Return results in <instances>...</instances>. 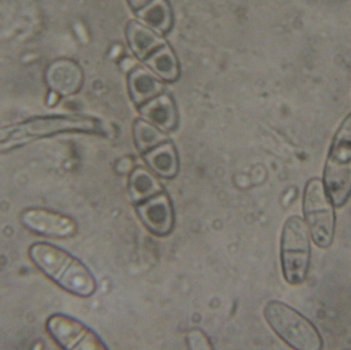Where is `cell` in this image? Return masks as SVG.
I'll use <instances>...</instances> for the list:
<instances>
[{
  "label": "cell",
  "instance_id": "obj_1",
  "mask_svg": "<svg viewBox=\"0 0 351 350\" xmlns=\"http://www.w3.org/2000/svg\"><path fill=\"white\" fill-rule=\"evenodd\" d=\"M28 256L33 264L67 293L88 298L96 292V277L88 266L67 251L47 242L31 245Z\"/></svg>",
  "mask_w": 351,
  "mask_h": 350
},
{
  "label": "cell",
  "instance_id": "obj_2",
  "mask_svg": "<svg viewBox=\"0 0 351 350\" xmlns=\"http://www.w3.org/2000/svg\"><path fill=\"white\" fill-rule=\"evenodd\" d=\"M101 123L96 118L78 115L35 117L0 129V151L12 149L29 142L63 133L96 134Z\"/></svg>",
  "mask_w": 351,
  "mask_h": 350
},
{
  "label": "cell",
  "instance_id": "obj_3",
  "mask_svg": "<svg viewBox=\"0 0 351 350\" xmlns=\"http://www.w3.org/2000/svg\"><path fill=\"white\" fill-rule=\"evenodd\" d=\"M323 182L334 207L346 205L351 195V112L334 136Z\"/></svg>",
  "mask_w": 351,
  "mask_h": 350
},
{
  "label": "cell",
  "instance_id": "obj_4",
  "mask_svg": "<svg viewBox=\"0 0 351 350\" xmlns=\"http://www.w3.org/2000/svg\"><path fill=\"white\" fill-rule=\"evenodd\" d=\"M264 316L274 332L293 349H323V339L317 327L288 304L268 302L264 308Z\"/></svg>",
  "mask_w": 351,
  "mask_h": 350
},
{
  "label": "cell",
  "instance_id": "obj_5",
  "mask_svg": "<svg viewBox=\"0 0 351 350\" xmlns=\"http://www.w3.org/2000/svg\"><path fill=\"white\" fill-rule=\"evenodd\" d=\"M311 234L306 222L299 216L287 220L280 240V263L287 283H304L311 266Z\"/></svg>",
  "mask_w": 351,
  "mask_h": 350
},
{
  "label": "cell",
  "instance_id": "obj_6",
  "mask_svg": "<svg viewBox=\"0 0 351 350\" xmlns=\"http://www.w3.org/2000/svg\"><path fill=\"white\" fill-rule=\"evenodd\" d=\"M334 208L323 181L309 180L303 195V212L309 234L319 248H329L333 242L336 229Z\"/></svg>",
  "mask_w": 351,
  "mask_h": 350
},
{
  "label": "cell",
  "instance_id": "obj_7",
  "mask_svg": "<svg viewBox=\"0 0 351 350\" xmlns=\"http://www.w3.org/2000/svg\"><path fill=\"white\" fill-rule=\"evenodd\" d=\"M47 333L65 350L108 349L102 339L88 326L63 314H51L45 324Z\"/></svg>",
  "mask_w": 351,
  "mask_h": 350
},
{
  "label": "cell",
  "instance_id": "obj_8",
  "mask_svg": "<svg viewBox=\"0 0 351 350\" xmlns=\"http://www.w3.org/2000/svg\"><path fill=\"white\" fill-rule=\"evenodd\" d=\"M21 223L33 234L51 238H69L77 232V224L69 216L43 208H30L21 214Z\"/></svg>",
  "mask_w": 351,
  "mask_h": 350
},
{
  "label": "cell",
  "instance_id": "obj_9",
  "mask_svg": "<svg viewBox=\"0 0 351 350\" xmlns=\"http://www.w3.org/2000/svg\"><path fill=\"white\" fill-rule=\"evenodd\" d=\"M135 209L143 225L154 236L165 238L174 229L175 210L165 191L137 203Z\"/></svg>",
  "mask_w": 351,
  "mask_h": 350
},
{
  "label": "cell",
  "instance_id": "obj_10",
  "mask_svg": "<svg viewBox=\"0 0 351 350\" xmlns=\"http://www.w3.org/2000/svg\"><path fill=\"white\" fill-rule=\"evenodd\" d=\"M140 112L146 121L162 132H171L177 127V109L168 95H160L141 105Z\"/></svg>",
  "mask_w": 351,
  "mask_h": 350
},
{
  "label": "cell",
  "instance_id": "obj_11",
  "mask_svg": "<svg viewBox=\"0 0 351 350\" xmlns=\"http://www.w3.org/2000/svg\"><path fill=\"white\" fill-rule=\"evenodd\" d=\"M147 166L152 172L164 179H172L179 171V160L174 144L166 141L144 153Z\"/></svg>",
  "mask_w": 351,
  "mask_h": 350
},
{
  "label": "cell",
  "instance_id": "obj_12",
  "mask_svg": "<svg viewBox=\"0 0 351 350\" xmlns=\"http://www.w3.org/2000/svg\"><path fill=\"white\" fill-rule=\"evenodd\" d=\"M129 88L134 102L145 104L148 101L160 96L164 90L162 82L143 68H136L129 76Z\"/></svg>",
  "mask_w": 351,
  "mask_h": 350
},
{
  "label": "cell",
  "instance_id": "obj_13",
  "mask_svg": "<svg viewBox=\"0 0 351 350\" xmlns=\"http://www.w3.org/2000/svg\"><path fill=\"white\" fill-rule=\"evenodd\" d=\"M127 38L135 55L142 60L146 59L165 45L164 40L152 29L135 21L128 25Z\"/></svg>",
  "mask_w": 351,
  "mask_h": 350
},
{
  "label": "cell",
  "instance_id": "obj_14",
  "mask_svg": "<svg viewBox=\"0 0 351 350\" xmlns=\"http://www.w3.org/2000/svg\"><path fill=\"white\" fill-rule=\"evenodd\" d=\"M158 179L144 168H137L132 172L129 181V192L135 205L162 192Z\"/></svg>",
  "mask_w": 351,
  "mask_h": 350
},
{
  "label": "cell",
  "instance_id": "obj_15",
  "mask_svg": "<svg viewBox=\"0 0 351 350\" xmlns=\"http://www.w3.org/2000/svg\"><path fill=\"white\" fill-rule=\"evenodd\" d=\"M137 14L146 25L158 32H168L172 27V10L167 0H152L137 10Z\"/></svg>",
  "mask_w": 351,
  "mask_h": 350
},
{
  "label": "cell",
  "instance_id": "obj_16",
  "mask_svg": "<svg viewBox=\"0 0 351 350\" xmlns=\"http://www.w3.org/2000/svg\"><path fill=\"white\" fill-rule=\"evenodd\" d=\"M145 63L156 75L166 82H174L179 75L177 58L169 45H164L154 51Z\"/></svg>",
  "mask_w": 351,
  "mask_h": 350
},
{
  "label": "cell",
  "instance_id": "obj_17",
  "mask_svg": "<svg viewBox=\"0 0 351 350\" xmlns=\"http://www.w3.org/2000/svg\"><path fill=\"white\" fill-rule=\"evenodd\" d=\"M134 140L136 147L141 153L149 151L152 148L168 141L166 134L162 129L144 119H138L134 123Z\"/></svg>",
  "mask_w": 351,
  "mask_h": 350
},
{
  "label": "cell",
  "instance_id": "obj_18",
  "mask_svg": "<svg viewBox=\"0 0 351 350\" xmlns=\"http://www.w3.org/2000/svg\"><path fill=\"white\" fill-rule=\"evenodd\" d=\"M187 343L190 349H210V341L208 337L199 330L190 331L187 336Z\"/></svg>",
  "mask_w": 351,
  "mask_h": 350
},
{
  "label": "cell",
  "instance_id": "obj_19",
  "mask_svg": "<svg viewBox=\"0 0 351 350\" xmlns=\"http://www.w3.org/2000/svg\"><path fill=\"white\" fill-rule=\"evenodd\" d=\"M131 4L132 8L135 10H141L142 8L149 3L152 0H128Z\"/></svg>",
  "mask_w": 351,
  "mask_h": 350
}]
</instances>
